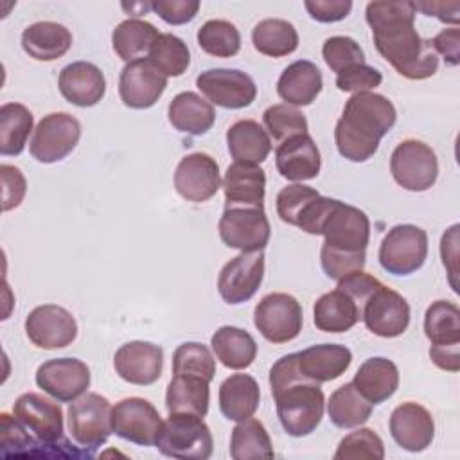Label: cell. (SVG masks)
<instances>
[{"instance_id":"cell-1","label":"cell","mask_w":460,"mask_h":460,"mask_svg":"<svg viewBox=\"0 0 460 460\" xmlns=\"http://www.w3.org/2000/svg\"><path fill=\"white\" fill-rule=\"evenodd\" d=\"M365 20L372 29L377 52L406 79L431 77L438 68V56L429 40H422L413 25V2H370Z\"/></svg>"},{"instance_id":"cell-2","label":"cell","mask_w":460,"mask_h":460,"mask_svg":"<svg viewBox=\"0 0 460 460\" xmlns=\"http://www.w3.org/2000/svg\"><path fill=\"white\" fill-rule=\"evenodd\" d=\"M271 395L284 431L291 437L313 433L323 417L325 395L320 383L305 377L298 368V354H286L270 370Z\"/></svg>"},{"instance_id":"cell-3","label":"cell","mask_w":460,"mask_h":460,"mask_svg":"<svg viewBox=\"0 0 460 460\" xmlns=\"http://www.w3.org/2000/svg\"><path fill=\"white\" fill-rule=\"evenodd\" d=\"M397 120L390 99L376 92H358L345 102L343 115L334 128L340 155L350 162H367L379 147V140Z\"/></svg>"},{"instance_id":"cell-4","label":"cell","mask_w":460,"mask_h":460,"mask_svg":"<svg viewBox=\"0 0 460 460\" xmlns=\"http://www.w3.org/2000/svg\"><path fill=\"white\" fill-rule=\"evenodd\" d=\"M155 446L165 456L178 460H207L212 455L214 440L203 417L190 413H169L162 422Z\"/></svg>"},{"instance_id":"cell-5","label":"cell","mask_w":460,"mask_h":460,"mask_svg":"<svg viewBox=\"0 0 460 460\" xmlns=\"http://www.w3.org/2000/svg\"><path fill=\"white\" fill-rule=\"evenodd\" d=\"M68 431L72 440L92 453L106 444L111 429V404L95 392H86L68 406Z\"/></svg>"},{"instance_id":"cell-6","label":"cell","mask_w":460,"mask_h":460,"mask_svg":"<svg viewBox=\"0 0 460 460\" xmlns=\"http://www.w3.org/2000/svg\"><path fill=\"white\" fill-rule=\"evenodd\" d=\"M390 172L402 189L422 192L435 185L438 176V160L428 144L408 138L397 144L392 151Z\"/></svg>"},{"instance_id":"cell-7","label":"cell","mask_w":460,"mask_h":460,"mask_svg":"<svg viewBox=\"0 0 460 460\" xmlns=\"http://www.w3.org/2000/svg\"><path fill=\"white\" fill-rule=\"evenodd\" d=\"M379 264L392 275H410L422 268L428 257V234L415 225H395L383 237Z\"/></svg>"},{"instance_id":"cell-8","label":"cell","mask_w":460,"mask_h":460,"mask_svg":"<svg viewBox=\"0 0 460 460\" xmlns=\"http://www.w3.org/2000/svg\"><path fill=\"white\" fill-rule=\"evenodd\" d=\"M253 323L268 341L288 343L302 331V305L293 295L270 293L255 305Z\"/></svg>"},{"instance_id":"cell-9","label":"cell","mask_w":460,"mask_h":460,"mask_svg":"<svg viewBox=\"0 0 460 460\" xmlns=\"http://www.w3.org/2000/svg\"><path fill=\"white\" fill-rule=\"evenodd\" d=\"M81 137V124L65 111L45 115L34 128L29 151L41 164H54L68 156Z\"/></svg>"},{"instance_id":"cell-10","label":"cell","mask_w":460,"mask_h":460,"mask_svg":"<svg viewBox=\"0 0 460 460\" xmlns=\"http://www.w3.org/2000/svg\"><path fill=\"white\" fill-rule=\"evenodd\" d=\"M217 230L228 248L241 252L264 250L271 235L264 208L253 207H225Z\"/></svg>"},{"instance_id":"cell-11","label":"cell","mask_w":460,"mask_h":460,"mask_svg":"<svg viewBox=\"0 0 460 460\" xmlns=\"http://www.w3.org/2000/svg\"><path fill=\"white\" fill-rule=\"evenodd\" d=\"M13 415L45 447L54 449L66 442L63 437V411L59 404L41 394H22L13 404Z\"/></svg>"},{"instance_id":"cell-12","label":"cell","mask_w":460,"mask_h":460,"mask_svg":"<svg viewBox=\"0 0 460 460\" xmlns=\"http://www.w3.org/2000/svg\"><path fill=\"white\" fill-rule=\"evenodd\" d=\"M320 235L325 237L322 244L325 248L345 253L367 252L370 239L368 216L358 207L347 205L338 199L334 208L325 217Z\"/></svg>"},{"instance_id":"cell-13","label":"cell","mask_w":460,"mask_h":460,"mask_svg":"<svg viewBox=\"0 0 460 460\" xmlns=\"http://www.w3.org/2000/svg\"><path fill=\"white\" fill-rule=\"evenodd\" d=\"M196 86L210 104L226 110L246 108L257 97V86L253 79L243 70L235 68L205 70L196 77Z\"/></svg>"},{"instance_id":"cell-14","label":"cell","mask_w":460,"mask_h":460,"mask_svg":"<svg viewBox=\"0 0 460 460\" xmlns=\"http://www.w3.org/2000/svg\"><path fill=\"white\" fill-rule=\"evenodd\" d=\"M162 422L153 402L142 397H126L111 408L113 433L138 446H155Z\"/></svg>"},{"instance_id":"cell-15","label":"cell","mask_w":460,"mask_h":460,"mask_svg":"<svg viewBox=\"0 0 460 460\" xmlns=\"http://www.w3.org/2000/svg\"><path fill=\"white\" fill-rule=\"evenodd\" d=\"M165 88L167 75L149 58L126 63L119 77L120 101L133 110L151 108Z\"/></svg>"},{"instance_id":"cell-16","label":"cell","mask_w":460,"mask_h":460,"mask_svg":"<svg viewBox=\"0 0 460 460\" xmlns=\"http://www.w3.org/2000/svg\"><path fill=\"white\" fill-rule=\"evenodd\" d=\"M264 279V253L241 252L230 259L217 277V291L226 304L237 305L250 300Z\"/></svg>"},{"instance_id":"cell-17","label":"cell","mask_w":460,"mask_h":460,"mask_svg":"<svg viewBox=\"0 0 460 460\" xmlns=\"http://www.w3.org/2000/svg\"><path fill=\"white\" fill-rule=\"evenodd\" d=\"M25 334L32 345L54 350L68 347L77 336V323L70 311L58 304L34 307L25 318Z\"/></svg>"},{"instance_id":"cell-18","label":"cell","mask_w":460,"mask_h":460,"mask_svg":"<svg viewBox=\"0 0 460 460\" xmlns=\"http://www.w3.org/2000/svg\"><path fill=\"white\" fill-rule=\"evenodd\" d=\"M36 385L58 402H72L86 394L90 368L77 358H56L36 370Z\"/></svg>"},{"instance_id":"cell-19","label":"cell","mask_w":460,"mask_h":460,"mask_svg":"<svg viewBox=\"0 0 460 460\" xmlns=\"http://www.w3.org/2000/svg\"><path fill=\"white\" fill-rule=\"evenodd\" d=\"M361 320L376 336L395 338L410 325V305L402 295L383 284L367 298Z\"/></svg>"},{"instance_id":"cell-20","label":"cell","mask_w":460,"mask_h":460,"mask_svg":"<svg viewBox=\"0 0 460 460\" xmlns=\"http://www.w3.org/2000/svg\"><path fill=\"white\" fill-rule=\"evenodd\" d=\"M219 187V165L210 155L190 153L180 160L174 171V189L183 199L203 203L216 196Z\"/></svg>"},{"instance_id":"cell-21","label":"cell","mask_w":460,"mask_h":460,"mask_svg":"<svg viewBox=\"0 0 460 460\" xmlns=\"http://www.w3.org/2000/svg\"><path fill=\"white\" fill-rule=\"evenodd\" d=\"M113 367L120 379L131 385L147 386L160 379L164 367V352L151 341H128L117 349Z\"/></svg>"},{"instance_id":"cell-22","label":"cell","mask_w":460,"mask_h":460,"mask_svg":"<svg viewBox=\"0 0 460 460\" xmlns=\"http://www.w3.org/2000/svg\"><path fill=\"white\" fill-rule=\"evenodd\" d=\"M390 435L402 449L420 453L433 442L435 420L422 404L408 401L392 411Z\"/></svg>"},{"instance_id":"cell-23","label":"cell","mask_w":460,"mask_h":460,"mask_svg":"<svg viewBox=\"0 0 460 460\" xmlns=\"http://www.w3.org/2000/svg\"><path fill=\"white\" fill-rule=\"evenodd\" d=\"M61 95L79 108L95 106L106 93V79L101 68L88 61L66 65L58 77Z\"/></svg>"},{"instance_id":"cell-24","label":"cell","mask_w":460,"mask_h":460,"mask_svg":"<svg viewBox=\"0 0 460 460\" xmlns=\"http://www.w3.org/2000/svg\"><path fill=\"white\" fill-rule=\"evenodd\" d=\"M275 165L282 178L304 181L318 176L322 158L314 140L307 133H302L279 144L275 149Z\"/></svg>"},{"instance_id":"cell-25","label":"cell","mask_w":460,"mask_h":460,"mask_svg":"<svg viewBox=\"0 0 460 460\" xmlns=\"http://www.w3.org/2000/svg\"><path fill=\"white\" fill-rule=\"evenodd\" d=\"M225 207L264 208L266 174L255 164L234 162L223 178Z\"/></svg>"},{"instance_id":"cell-26","label":"cell","mask_w":460,"mask_h":460,"mask_svg":"<svg viewBox=\"0 0 460 460\" xmlns=\"http://www.w3.org/2000/svg\"><path fill=\"white\" fill-rule=\"evenodd\" d=\"M323 79L320 68L307 59L293 61L277 81V93L286 104L307 106L322 92Z\"/></svg>"},{"instance_id":"cell-27","label":"cell","mask_w":460,"mask_h":460,"mask_svg":"<svg viewBox=\"0 0 460 460\" xmlns=\"http://www.w3.org/2000/svg\"><path fill=\"white\" fill-rule=\"evenodd\" d=\"M296 354L300 372L316 383L338 379L352 363V352L338 343L313 345Z\"/></svg>"},{"instance_id":"cell-28","label":"cell","mask_w":460,"mask_h":460,"mask_svg":"<svg viewBox=\"0 0 460 460\" xmlns=\"http://www.w3.org/2000/svg\"><path fill=\"white\" fill-rule=\"evenodd\" d=\"M363 309L341 289L323 293L313 307V322L323 332H347L361 320Z\"/></svg>"},{"instance_id":"cell-29","label":"cell","mask_w":460,"mask_h":460,"mask_svg":"<svg viewBox=\"0 0 460 460\" xmlns=\"http://www.w3.org/2000/svg\"><path fill=\"white\" fill-rule=\"evenodd\" d=\"M352 385L372 404L390 399L399 386V370L394 361L376 356L368 358L358 368Z\"/></svg>"},{"instance_id":"cell-30","label":"cell","mask_w":460,"mask_h":460,"mask_svg":"<svg viewBox=\"0 0 460 460\" xmlns=\"http://www.w3.org/2000/svg\"><path fill=\"white\" fill-rule=\"evenodd\" d=\"M261 402L259 383L248 374H232L219 386V410L228 420L253 417Z\"/></svg>"},{"instance_id":"cell-31","label":"cell","mask_w":460,"mask_h":460,"mask_svg":"<svg viewBox=\"0 0 460 460\" xmlns=\"http://www.w3.org/2000/svg\"><path fill=\"white\" fill-rule=\"evenodd\" d=\"M22 47L36 61H54L72 47V32L56 22H36L22 32Z\"/></svg>"},{"instance_id":"cell-32","label":"cell","mask_w":460,"mask_h":460,"mask_svg":"<svg viewBox=\"0 0 460 460\" xmlns=\"http://www.w3.org/2000/svg\"><path fill=\"white\" fill-rule=\"evenodd\" d=\"M226 144L230 156L243 164H262L270 151L271 140L266 129L252 119H243L234 122L226 131Z\"/></svg>"},{"instance_id":"cell-33","label":"cell","mask_w":460,"mask_h":460,"mask_svg":"<svg viewBox=\"0 0 460 460\" xmlns=\"http://www.w3.org/2000/svg\"><path fill=\"white\" fill-rule=\"evenodd\" d=\"M167 117L174 129L187 135H203L212 128L216 111L201 95L194 92H181L169 102Z\"/></svg>"},{"instance_id":"cell-34","label":"cell","mask_w":460,"mask_h":460,"mask_svg":"<svg viewBox=\"0 0 460 460\" xmlns=\"http://www.w3.org/2000/svg\"><path fill=\"white\" fill-rule=\"evenodd\" d=\"M208 381L198 376L172 374L167 385L165 406L169 413H190L205 417L210 402Z\"/></svg>"},{"instance_id":"cell-35","label":"cell","mask_w":460,"mask_h":460,"mask_svg":"<svg viewBox=\"0 0 460 460\" xmlns=\"http://www.w3.org/2000/svg\"><path fill=\"white\" fill-rule=\"evenodd\" d=\"M216 358L232 370L248 368L257 358V343L253 336L239 327L223 325L210 338Z\"/></svg>"},{"instance_id":"cell-36","label":"cell","mask_w":460,"mask_h":460,"mask_svg":"<svg viewBox=\"0 0 460 460\" xmlns=\"http://www.w3.org/2000/svg\"><path fill=\"white\" fill-rule=\"evenodd\" d=\"M424 332L435 349L460 347V311L449 300L433 302L424 314Z\"/></svg>"},{"instance_id":"cell-37","label":"cell","mask_w":460,"mask_h":460,"mask_svg":"<svg viewBox=\"0 0 460 460\" xmlns=\"http://www.w3.org/2000/svg\"><path fill=\"white\" fill-rule=\"evenodd\" d=\"M158 31L153 23L140 18H128L120 22L111 32V45L117 56L129 63L149 54L151 45L158 38Z\"/></svg>"},{"instance_id":"cell-38","label":"cell","mask_w":460,"mask_h":460,"mask_svg":"<svg viewBox=\"0 0 460 460\" xmlns=\"http://www.w3.org/2000/svg\"><path fill=\"white\" fill-rule=\"evenodd\" d=\"M372 402L367 401L352 383L336 388L327 402V413L334 426L350 429L365 424L372 415Z\"/></svg>"},{"instance_id":"cell-39","label":"cell","mask_w":460,"mask_h":460,"mask_svg":"<svg viewBox=\"0 0 460 460\" xmlns=\"http://www.w3.org/2000/svg\"><path fill=\"white\" fill-rule=\"evenodd\" d=\"M252 41L257 52L270 58H284L296 50L298 32L288 20L266 18L253 27Z\"/></svg>"},{"instance_id":"cell-40","label":"cell","mask_w":460,"mask_h":460,"mask_svg":"<svg viewBox=\"0 0 460 460\" xmlns=\"http://www.w3.org/2000/svg\"><path fill=\"white\" fill-rule=\"evenodd\" d=\"M34 117L20 102H5L0 108V153L16 156L23 151L29 133L32 131Z\"/></svg>"},{"instance_id":"cell-41","label":"cell","mask_w":460,"mask_h":460,"mask_svg":"<svg viewBox=\"0 0 460 460\" xmlns=\"http://www.w3.org/2000/svg\"><path fill=\"white\" fill-rule=\"evenodd\" d=\"M230 456L234 460L273 458L275 451L264 424L257 419L241 420L230 437Z\"/></svg>"},{"instance_id":"cell-42","label":"cell","mask_w":460,"mask_h":460,"mask_svg":"<svg viewBox=\"0 0 460 460\" xmlns=\"http://www.w3.org/2000/svg\"><path fill=\"white\" fill-rule=\"evenodd\" d=\"M147 58L167 75V77H180L187 72L190 65V52L187 43L171 34L160 32L155 43L149 49Z\"/></svg>"},{"instance_id":"cell-43","label":"cell","mask_w":460,"mask_h":460,"mask_svg":"<svg viewBox=\"0 0 460 460\" xmlns=\"http://www.w3.org/2000/svg\"><path fill=\"white\" fill-rule=\"evenodd\" d=\"M198 45L214 58H234L241 50V34L228 20H208L198 29Z\"/></svg>"},{"instance_id":"cell-44","label":"cell","mask_w":460,"mask_h":460,"mask_svg":"<svg viewBox=\"0 0 460 460\" xmlns=\"http://www.w3.org/2000/svg\"><path fill=\"white\" fill-rule=\"evenodd\" d=\"M172 374L198 376L210 383L216 376V359L207 345L185 341L172 354Z\"/></svg>"},{"instance_id":"cell-45","label":"cell","mask_w":460,"mask_h":460,"mask_svg":"<svg viewBox=\"0 0 460 460\" xmlns=\"http://www.w3.org/2000/svg\"><path fill=\"white\" fill-rule=\"evenodd\" d=\"M264 128L277 142H284L295 135L307 133L304 113L291 104H273L262 113Z\"/></svg>"},{"instance_id":"cell-46","label":"cell","mask_w":460,"mask_h":460,"mask_svg":"<svg viewBox=\"0 0 460 460\" xmlns=\"http://www.w3.org/2000/svg\"><path fill=\"white\" fill-rule=\"evenodd\" d=\"M336 460H361V458H385V446L381 437L370 428H359L343 437L334 453Z\"/></svg>"},{"instance_id":"cell-47","label":"cell","mask_w":460,"mask_h":460,"mask_svg":"<svg viewBox=\"0 0 460 460\" xmlns=\"http://www.w3.org/2000/svg\"><path fill=\"white\" fill-rule=\"evenodd\" d=\"M322 56L327 66L340 74L354 65L365 63V54L359 43L350 36H331L323 41Z\"/></svg>"},{"instance_id":"cell-48","label":"cell","mask_w":460,"mask_h":460,"mask_svg":"<svg viewBox=\"0 0 460 460\" xmlns=\"http://www.w3.org/2000/svg\"><path fill=\"white\" fill-rule=\"evenodd\" d=\"M320 196L318 190H314L309 185H302V183H293L284 187L279 194H277V214L279 217L288 223L296 226L300 214L305 210V207L316 198Z\"/></svg>"},{"instance_id":"cell-49","label":"cell","mask_w":460,"mask_h":460,"mask_svg":"<svg viewBox=\"0 0 460 460\" xmlns=\"http://www.w3.org/2000/svg\"><path fill=\"white\" fill-rule=\"evenodd\" d=\"M367 252H358V253H345V252H336L331 248L322 246L320 250V261L325 275L332 280H341L343 277L361 271L365 266Z\"/></svg>"},{"instance_id":"cell-50","label":"cell","mask_w":460,"mask_h":460,"mask_svg":"<svg viewBox=\"0 0 460 460\" xmlns=\"http://www.w3.org/2000/svg\"><path fill=\"white\" fill-rule=\"evenodd\" d=\"M381 81H383L381 72L367 63L354 65L336 75V86L341 92H352V93L370 92L372 88L379 86Z\"/></svg>"},{"instance_id":"cell-51","label":"cell","mask_w":460,"mask_h":460,"mask_svg":"<svg viewBox=\"0 0 460 460\" xmlns=\"http://www.w3.org/2000/svg\"><path fill=\"white\" fill-rule=\"evenodd\" d=\"M151 9L169 25H181L190 22L198 11V0H155L151 2Z\"/></svg>"},{"instance_id":"cell-52","label":"cell","mask_w":460,"mask_h":460,"mask_svg":"<svg viewBox=\"0 0 460 460\" xmlns=\"http://www.w3.org/2000/svg\"><path fill=\"white\" fill-rule=\"evenodd\" d=\"M0 176H2V208L7 212L11 208H16L25 196L27 183L22 174V171L14 165L2 164L0 165Z\"/></svg>"},{"instance_id":"cell-53","label":"cell","mask_w":460,"mask_h":460,"mask_svg":"<svg viewBox=\"0 0 460 460\" xmlns=\"http://www.w3.org/2000/svg\"><path fill=\"white\" fill-rule=\"evenodd\" d=\"M336 203H338V199H334V198L316 196V198L305 207V210L300 214L296 226H298L300 230H304L305 234L320 235V234H322L323 221H325V217L329 216V212L334 208Z\"/></svg>"},{"instance_id":"cell-54","label":"cell","mask_w":460,"mask_h":460,"mask_svg":"<svg viewBox=\"0 0 460 460\" xmlns=\"http://www.w3.org/2000/svg\"><path fill=\"white\" fill-rule=\"evenodd\" d=\"M383 286V282H379L376 277L361 271H354L347 277H343L341 280H338V289L345 291L361 309L367 302V298L379 288Z\"/></svg>"},{"instance_id":"cell-55","label":"cell","mask_w":460,"mask_h":460,"mask_svg":"<svg viewBox=\"0 0 460 460\" xmlns=\"http://www.w3.org/2000/svg\"><path fill=\"white\" fill-rule=\"evenodd\" d=\"M304 7L313 20L322 22V23H332V22H340L349 16V13L352 9V2H349V0H305Z\"/></svg>"},{"instance_id":"cell-56","label":"cell","mask_w":460,"mask_h":460,"mask_svg":"<svg viewBox=\"0 0 460 460\" xmlns=\"http://www.w3.org/2000/svg\"><path fill=\"white\" fill-rule=\"evenodd\" d=\"M431 41V47L437 54H440L447 66H456L460 61V29L451 27L440 31Z\"/></svg>"},{"instance_id":"cell-57","label":"cell","mask_w":460,"mask_h":460,"mask_svg":"<svg viewBox=\"0 0 460 460\" xmlns=\"http://www.w3.org/2000/svg\"><path fill=\"white\" fill-rule=\"evenodd\" d=\"M458 225H453L451 228H447L440 239V253H442V262L444 266L447 268V273H449V282H451V288L455 291L456 289V244H458Z\"/></svg>"},{"instance_id":"cell-58","label":"cell","mask_w":460,"mask_h":460,"mask_svg":"<svg viewBox=\"0 0 460 460\" xmlns=\"http://www.w3.org/2000/svg\"><path fill=\"white\" fill-rule=\"evenodd\" d=\"M415 11H422L428 16H437L444 23L458 25L460 2H413Z\"/></svg>"},{"instance_id":"cell-59","label":"cell","mask_w":460,"mask_h":460,"mask_svg":"<svg viewBox=\"0 0 460 460\" xmlns=\"http://www.w3.org/2000/svg\"><path fill=\"white\" fill-rule=\"evenodd\" d=\"M429 358L442 370H447V372H458L460 370L458 349H435V347H429Z\"/></svg>"},{"instance_id":"cell-60","label":"cell","mask_w":460,"mask_h":460,"mask_svg":"<svg viewBox=\"0 0 460 460\" xmlns=\"http://www.w3.org/2000/svg\"><path fill=\"white\" fill-rule=\"evenodd\" d=\"M122 9L129 11V14H133V16H140V14H144V13H147L151 9V4L138 2V4H129V7L122 4Z\"/></svg>"}]
</instances>
